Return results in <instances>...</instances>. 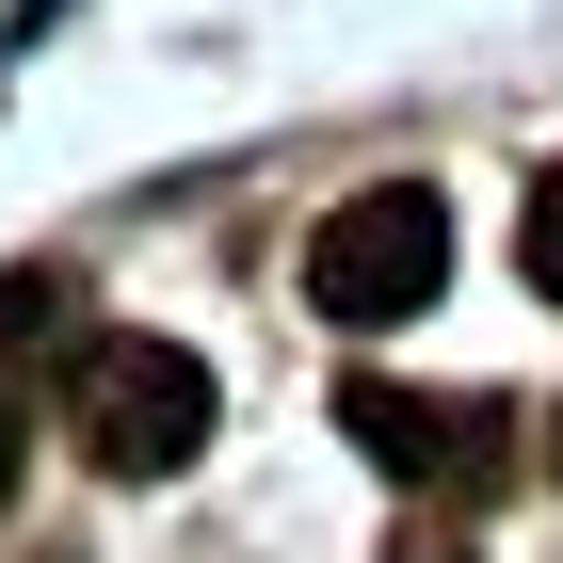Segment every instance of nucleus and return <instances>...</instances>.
Wrapping results in <instances>:
<instances>
[{"label": "nucleus", "instance_id": "423d86ee", "mask_svg": "<svg viewBox=\"0 0 563 563\" xmlns=\"http://www.w3.org/2000/svg\"><path fill=\"white\" fill-rule=\"evenodd\" d=\"M387 563H467V531H402V548Z\"/></svg>", "mask_w": 563, "mask_h": 563}, {"label": "nucleus", "instance_id": "6e6552de", "mask_svg": "<svg viewBox=\"0 0 563 563\" xmlns=\"http://www.w3.org/2000/svg\"><path fill=\"white\" fill-rule=\"evenodd\" d=\"M548 467H563V419H548Z\"/></svg>", "mask_w": 563, "mask_h": 563}, {"label": "nucleus", "instance_id": "0eeeda50", "mask_svg": "<svg viewBox=\"0 0 563 563\" xmlns=\"http://www.w3.org/2000/svg\"><path fill=\"white\" fill-rule=\"evenodd\" d=\"M16 467H33V434H16V419H0V516H16Z\"/></svg>", "mask_w": 563, "mask_h": 563}, {"label": "nucleus", "instance_id": "20e7f679", "mask_svg": "<svg viewBox=\"0 0 563 563\" xmlns=\"http://www.w3.org/2000/svg\"><path fill=\"white\" fill-rule=\"evenodd\" d=\"M65 306H81V290H65V274H48V258H16V274H0V354H33V339H65Z\"/></svg>", "mask_w": 563, "mask_h": 563}, {"label": "nucleus", "instance_id": "39448f33", "mask_svg": "<svg viewBox=\"0 0 563 563\" xmlns=\"http://www.w3.org/2000/svg\"><path fill=\"white\" fill-rule=\"evenodd\" d=\"M516 274H531V290L563 306V162L531 177V210H516Z\"/></svg>", "mask_w": 563, "mask_h": 563}, {"label": "nucleus", "instance_id": "f257e3e1", "mask_svg": "<svg viewBox=\"0 0 563 563\" xmlns=\"http://www.w3.org/2000/svg\"><path fill=\"white\" fill-rule=\"evenodd\" d=\"M434 274H451V210H434V177H371V194H339V210H322V242H306V306H322L339 339L419 322Z\"/></svg>", "mask_w": 563, "mask_h": 563}, {"label": "nucleus", "instance_id": "7ed1b4c3", "mask_svg": "<svg viewBox=\"0 0 563 563\" xmlns=\"http://www.w3.org/2000/svg\"><path fill=\"white\" fill-rule=\"evenodd\" d=\"M339 434L387 483H451V499H483V483L516 467V419H499V402H434V387H387V371L339 387Z\"/></svg>", "mask_w": 563, "mask_h": 563}, {"label": "nucleus", "instance_id": "f03ea898", "mask_svg": "<svg viewBox=\"0 0 563 563\" xmlns=\"http://www.w3.org/2000/svg\"><path fill=\"white\" fill-rule=\"evenodd\" d=\"M65 434H81V467H113V483L194 467V451H210V354H177V339H97Z\"/></svg>", "mask_w": 563, "mask_h": 563}]
</instances>
